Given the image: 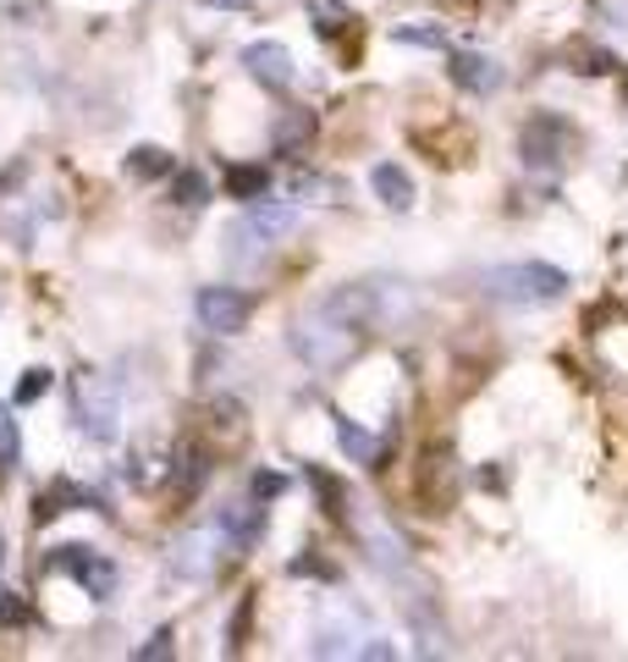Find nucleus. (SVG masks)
Listing matches in <instances>:
<instances>
[{
    "instance_id": "obj_10",
    "label": "nucleus",
    "mask_w": 628,
    "mask_h": 662,
    "mask_svg": "<svg viewBox=\"0 0 628 662\" xmlns=\"http://www.w3.org/2000/svg\"><path fill=\"white\" fill-rule=\"evenodd\" d=\"M414 491H419V503H430V514H446V508H453V497H458V464L446 458V453H435L419 469Z\"/></svg>"
},
{
    "instance_id": "obj_1",
    "label": "nucleus",
    "mask_w": 628,
    "mask_h": 662,
    "mask_svg": "<svg viewBox=\"0 0 628 662\" xmlns=\"http://www.w3.org/2000/svg\"><path fill=\"white\" fill-rule=\"evenodd\" d=\"M287 343H293V354H298L309 370L331 376V370H342V365L358 359V348H365V326H353L347 315L315 304V309H304V315L287 326Z\"/></svg>"
},
{
    "instance_id": "obj_24",
    "label": "nucleus",
    "mask_w": 628,
    "mask_h": 662,
    "mask_svg": "<svg viewBox=\"0 0 628 662\" xmlns=\"http://www.w3.org/2000/svg\"><path fill=\"white\" fill-rule=\"evenodd\" d=\"M23 453V437H17V420H12V408H0V469H12Z\"/></svg>"
},
{
    "instance_id": "obj_26",
    "label": "nucleus",
    "mask_w": 628,
    "mask_h": 662,
    "mask_svg": "<svg viewBox=\"0 0 628 662\" xmlns=\"http://www.w3.org/2000/svg\"><path fill=\"white\" fill-rule=\"evenodd\" d=\"M23 618H28V602L12 597V591H0V629H12V624H23Z\"/></svg>"
},
{
    "instance_id": "obj_20",
    "label": "nucleus",
    "mask_w": 628,
    "mask_h": 662,
    "mask_svg": "<svg viewBox=\"0 0 628 662\" xmlns=\"http://www.w3.org/2000/svg\"><path fill=\"white\" fill-rule=\"evenodd\" d=\"M221 530H226L232 541H243V547H254V541H259V530H264V514H259L254 503H248V508L237 503V508H226V514H221Z\"/></svg>"
},
{
    "instance_id": "obj_16",
    "label": "nucleus",
    "mask_w": 628,
    "mask_h": 662,
    "mask_svg": "<svg viewBox=\"0 0 628 662\" xmlns=\"http://www.w3.org/2000/svg\"><path fill=\"white\" fill-rule=\"evenodd\" d=\"M77 503H88V491H77L72 480H56L50 491H39V503H34V519H39V525H50L56 514H66V508H77Z\"/></svg>"
},
{
    "instance_id": "obj_27",
    "label": "nucleus",
    "mask_w": 628,
    "mask_h": 662,
    "mask_svg": "<svg viewBox=\"0 0 628 662\" xmlns=\"http://www.w3.org/2000/svg\"><path fill=\"white\" fill-rule=\"evenodd\" d=\"M276 491H287V475H254V497H276Z\"/></svg>"
},
{
    "instance_id": "obj_18",
    "label": "nucleus",
    "mask_w": 628,
    "mask_h": 662,
    "mask_svg": "<svg viewBox=\"0 0 628 662\" xmlns=\"http://www.w3.org/2000/svg\"><path fill=\"white\" fill-rule=\"evenodd\" d=\"M309 17H315V34L336 39L353 28V12H347V0H309Z\"/></svg>"
},
{
    "instance_id": "obj_4",
    "label": "nucleus",
    "mask_w": 628,
    "mask_h": 662,
    "mask_svg": "<svg viewBox=\"0 0 628 662\" xmlns=\"http://www.w3.org/2000/svg\"><path fill=\"white\" fill-rule=\"evenodd\" d=\"M485 287L507 304H552V298L568 293V271H557L546 260H518V266L485 271Z\"/></svg>"
},
{
    "instance_id": "obj_29",
    "label": "nucleus",
    "mask_w": 628,
    "mask_h": 662,
    "mask_svg": "<svg viewBox=\"0 0 628 662\" xmlns=\"http://www.w3.org/2000/svg\"><path fill=\"white\" fill-rule=\"evenodd\" d=\"M205 7H226V12H243V7H254V0H205Z\"/></svg>"
},
{
    "instance_id": "obj_12",
    "label": "nucleus",
    "mask_w": 628,
    "mask_h": 662,
    "mask_svg": "<svg viewBox=\"0 0 628 662\" xmlns=\"http://www.w3.org/2000/svg\"><path fill=\"white\" fill-rule=\"evenodd\" d=\"M331 431H336V442H342V453L353 458V464H370V469H381V458H386V448L358 426V420H347V414H331Z\"/></svg>"
},
{
    "instance_id": "obj_28",
    "label": "nucleus",
    "mask_w": 628,
    "mask_h": 662,
    "mask_svg": "<svg viewBox=\"0 0 628 662\" xmlns=\"http://www.w3.org/2000/svg\"><path fill=\"white\" fill-rule=\"evenodd\" d=\"M138 657H171V629H160L149 646H138Z\"/></svg>"
},
{
    "instance_id": "obj_22",
    "label": "nucleus",
    "mask_w": 628,
    "mask_h": 662,
    "mask_svg": "<svg viewBox=\"0 0 628 662\" xmlns=\"http://www.w3.org/2000/svg\"><path fill=\"white\" fill-rule=\"evenodd\" d=\"M171 199L183 205V210H194V205H205V199H210V188H205V177H199V172H171Z\"/></svg>"
},
{
    "instance_id": "obj_21",
    "label": "nucleus",
    "mask_w": 628,
    "mask_h": 662,
    "mask_svg": "<svg viewBox=\"0 0 628 662\" xmlns=\"http://www.w3.org/2000/svg\"><path fill=\"white\" fill-rule=\"evenodd\" d=\"M342 188L331 177H315V172H287V199H336Z\"/></svg>"
},
{
    "instance_id": "obj_2",
    "label": "nucleus",
    "mask_w": 628,
    "mask_h": 662,
    "mask_svg": "<svg viewBox=\"0 0 628 662\" xmlns=\"http://www.w3.org/2000/svg\"><path fill=\"white\" fill-rule=\"evenodd\" d=\"M325 309L347 315L353 326H381V331H408L414 315H419V298L403 287V282H347L342 293L325 298Z\"/></svg>"
},
{
    "instance_id": "obj_14",
    "label": "nucleus",
    "mask_w": 628,
    "mask_h": 662,
    "mask_svg": "<svg viewBox=\"0 0 628 662\" xmlns=\"http://www.w3.org/2000/svg\"><path fill=\"white\" fill-rule=\"evenodd\" d=\"M205 480H210V458H205L199 448H183V453H176V469H171V497H176V503H188V497H194Z\"/></svg>"
},
{
    "instance_id": "obj_11",
    "label": "nucleus",
    "mask_w": 628,
    "mask_h": 662,
    "mask_svg": "<svg viewBox=\"0 0 628 662\" xmlns=\"http://www.w3.org/2000/svg\"><path fill=\"white\" fill-rule=\"evenodd\" d=\"M453 83H458V89H469V95H496L502 89V66L485 50H458L453 56Z\"/></svg>"
},
{
    "instance_id": "obj_25",
    "label": "nucleus",
    "mask_w": 628,
    "mask_h": 662,
    "mask_svg": "<svg viewBox=\"0 0 628 662\" xmlns=\"http://www.w3.org/2000/svg\"><path fill=\"white\" fill-rule=\"evenodd\" d=\"M45 392H50V370H28V376L17 381V392H12V403H17V408H28V403H39Z\"/></svg>"
},
{
    "instance_id": "obj_5",
    "label": "nucleus",
    "mask_w": 628,
    "mask_h": 662,
    "mask_svg": "<svg viewBox=\"0 0 628 662\" xmlns=\"http://www.w3.org/2000/svg\"><path fill=\"white\" fill-rule=\"evenodd\" d=\"M347 525H353L358 547H365V557L381 574H403L408 568V541H403V530L386 514H375V508H347Z\"/></svg>"
},
{
    "instance_id": "obj_17",
    "label": "nucleus",
    "mask_w": 628,
    "mask_h": 662,
    "mask_svg": "<svg viewBox=\"0 0 628 662\" xmlns=\"http://www.w3.org/2000/svg\"><path fill=\"white\" fill-rule=\"evenodd\" d=\"M271 138H276V149H282V155H298V149L315 138V117H309V111H287V117L276 122V133H271Z\"/></svg>"
},
{
    "instance_id": "obj_15",
    "label": "nucleus",
    "mask_w": 628,
    "mask_h": 662,
    "mask_svg": "<svg viewBox=\"0 0 628 662\" xmlns=\"http://www.w3.org/2000/svg\"><path fill=\"white\" fill-rule=\"evenodd\" d=\"M127 172H133L138 183H155V177H171V172H176V160H171V149H160V144H138V149L127 155Z\"/></svg>"
},
{
    "instance_id": "obj_23",
    "label": "nucleus",
    "mask_w": 628,
    "mask_h": 662,
    "mask_svg": "<svg viewBox=\"0 0 628 662\" xmlns=\"http://www.w3.org/2000/svg\"><path fill=\"white\" fill-rule=\"evenodd\" d=\"M397 45H424V50H446V34L435 28V23H403L397 34H392Z\"/></svg>"
},
{
    "instance_id": "obj_3",
    "label": "nucleus",
    "mask_w": 628,
    "mask_h": 662,
    "mask_svg": "<svg viewBox=\"0 0 628 662\" xmlns=\"http://www.w3.org/2000/svg\"><path fill=\"white\" fill-rule=\"evenodd\" d=\"M66 403H72V420L88 442H116L122 437V392L111 387V376H100V370L66 376Z\"/></svg>"
},
{
    "instance_id": "obj_7",
    "label": "nucleus",
    "mask_w": 628,
    "mask_h": 662,
    "mask_svg": "<svg viewBox=\"0 0 628 662\" xmlns=\"http://www.w3.org/2000/svg\"><path fill=\"white\" fill-rule=\"evenodd\" d=\"M56 568H66L95 602H106L116 591V563L95 547H56Z\"/></svg>"
},
{
    "instance_id": "obj_9",
    "label": "nucleus",
    "mask_w": 628,
    "mask_h": 662,
    "mask_svg": "<svg viewBox=\"0 0 628 662\" xmlns=\"http://www.w3.org/2000/svg\"><path fill=\"white\" fill-rule=\"evenodd\" d=\"M568 144H574L568 122H557V117H534V122L524 127V138H518V155H524V166H557V160L568 155Z\"/></svg>"
},
{
    "instance_id": "obj_8",
    "label": "nucleus",
    "mask_w": 628,
    "mask_h": 662,
    "mask_svg": "<svg viewBox=\"0 0 628 662\" xmlns=\"http://www.w3.org/2000/svg\"><path fill=\"white\" fill-rule=\"evenodd\" d=\"M243 72H248L254 83H264V89H293L298 61H293V50L276 45V39H254V45H243Z\"/></svg>"
},
{
    "instance_id": "obj_6",
    "label": "nucleus",
    "mask_w": 628,
    "mask_h": 662,
    "mask_svg": "<svg viewBox=\"0 0 628 662\" xmlns=\"http://www.w3.org/2000/svg\"><path fill=\"white\" fill-rule=\"evenodd\" d=\"M194 315H199V326L210 331V338H237V331L248 326V315H254V304L237 287H199Z\"/></svg>"
},
{
    "instance_id": "obj_19",
    "label": "nucleus",
    "mask_w": 628,
    "mask_h": 662,
    "mask_svg": "<svg viewBox=\"0 0 628 662\" xmlns=\"http://www.w3.org/2000/svg\"><path fill=\"white\" fill-rule=\"evenodd\" d=\"M226 188H232V199H264L271 194V172H264V166H232Z\"/></svg>"
},
{
    "instance_id": "obj_13",
    "label": "nucleus",
    "mask_w": 628,
    "mask_h": 662,
    "mask_svg": "<svg viewBox=\"0 0 628 662\" xmlns=\"http://www.w3.org/2000/svg\"><path fill=\"white\" fill-rule=\"evenodd\" d=\"M370 194L386 205V210H414V177L403 172L397 160H381L370 172Z\"/></svg>"
}]
</instances>
